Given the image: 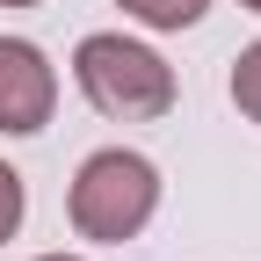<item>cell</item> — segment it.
I'll list each match as a JSON object with an SVG mask.
<instances>
[{
  "mask_svg": "<svg viewBox=\"0 0 261 261\" xmlns=\"http://www.w3.org/2000/svg\"><path fill=\"white\" fill-rule=\"evenodd\" d=\"M0 8H37V0H0Z\"/></svg>",
  "mask_w": 261,
  "mask_h": 261,
  "instance_id": "cell-7",
  "label": "cell"
},
{
  "mask_svg": "<svg viewBox=\"0 0 261 261\" xmlns=\"http://www.w3.org/2000/svg\"><path fill=\"white\" fill-rule=\"evenodd\" d=\"M51 102H58V73L44 65V51L22 44V37H0V130L8 138L44 130Z\"/></svg>",
  "mask_w": 261,
  "mask_h": 261,
  "instance_id": "cell-3",
  "label": "cell"
},
{
  "mask_svg": "<svg viewBox=\"0 0 261 261\" xmlns=\"http://www.w3.org/2000/svg\"><path fill=\"white\" fill-rule=\"evenodd\" d=\"M160 203V174H152V160L138 152H94L87 167L73 174V225H80V240H102V247H123V240H138L145 232V218Z\"/></svg>",
  "mask_w": 261,
  "mask_h": 261,
  "instance_id": "cell-2",
  "label": "cell"
},
{
  "mask_svg": "<svg viewBox=\"0 0 261 261\" xmlns=\"http://www.w3.org/2000/svg\"><path fill=\"white\" fill-rule=\"evenodd\" d=\"M15 225H22V174L0 160V240H15Z\"/></svg>",
  "mask_w": 261,
  "mask_h": 261,
  "instance_id": "cell-6",
  "label": "cell"
},
{
  "mask_svg": "<svg viewBox=\"0 0 261 261\" xmlns=\"http://www.w3.org/2000/svg\"><path fill=\"white\" fill-rule=\"evenodd\" d=\"M44 261H73V254H44Z\"/></svg>",
  "mask_w": 261,
  "mask_h": 261,
  "instance_id": "cell-8",
  "label": "cell"
},
{
  "mask_svg": "<svg viewBox=\"0 0 261 261\" xmlns=\"http://www.w3.org/2000/svg\"><path fill=\"white\" fill-rule=\"evenodd\" d=\"M116 8H130L145 29H189L196 15L211 8V0H116Z\"/></svg>",
  "mask_w": 261,
  "mask_h": 261,
  "instance_id": "cell-4",
  "label": "cell"
},
{
  "mask_svg": "<svg viewBox=\"0 0 261 261\" xmlns=\"http://www.w3.org/2000/svg\"><path fill=\"white\" fill-rule=\"evenodd\" d=\"M232 102H240V116L261 123V44H247L240 65H232Z\"/></svg>",
  "mask_w": 261,
  "mask_h": 261,
  "instance_id": "cell-5",
  "label": "cell"
},
{
  "mask_svg": "<svg viewBox=\"0 0 261 261\" xmlns=\"http://www.w3.org/2000/svg\"><path fill=\"white\" fill-rule=\"evenodd\" d=\"M247 8H254V15H261V0H247Z\"/></svg>",
  "mask_w": 261,
  "mask_h": 261,
  "instance_id": "cell-9",
  "label": "cell"
},
{
  "mask_svg": "<svg viewBox=\"0 0 261 261\" xmlns=\"http://www.w3.org/2000/svg\"><path fill=\"white\" fill-rule=\"evenodd\" d=\"M73 73H80V94L102 116H123V123H160L174 109V65L130 44V37H87L73 51Z\"/></svg>",
  "mask_w": 261,
  "mask_h": 261,
  "instance_id": "cell-1",
  "label": "cell"
}]
</instances>
